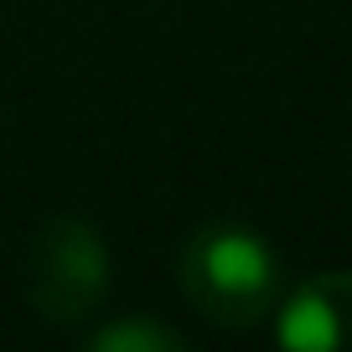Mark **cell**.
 <instances>
[{
  "label": "cell",
  "instance_id": "6da1fadb",
  "mask_svg": "<svg viewBox=\"0 0 352 352\" xmlns=\"http://www.w3.org/2000/svg\"><path fill=\"white\" fill-rule=\"evenodd\" d=\"M182 296L212 327H259L280 306V259L243 223H208L182 249Z\"/></svg>",
  "mask_w": 352,
  "mask_h": 352
},
{
  "label": "cell",
  "instance_id": "7a4b0ae2",
  "mask_svg": "<svg viewBox=\"0 0 352 352\" xmlns=\"http://www.w3.org/2000/svg\"><path fill=\"white\" fill-rule=\"evenodd\" d=\"M109 290V249L83 218H47L26 249V296L47 321L99 311Z\"/></svg>",
  "mask_w": 352,
  "mask_h": 352
},
{
  "label": "cell",
  "instance_id": "3957f363",
  "mask_svg": "<svg viewBox=\"0 0 352 352\" xmlns=\"http://www.w3.org/2000/svg\"><path fill=\"white\" fill-rule=\"evenodd\" d=\"M275 342L290 352H352V270L290 290L275 306Z\"/></svg>",
  "mask_w": 352,
  "mask_h": 352
},
{
  "label": "cell",
  "instance_id": "277c9868",
  "mask_svg": "<svg viewBox=\"0 0 352 352\" xmlns=\"http://www.w3.org/2000/svg\"><path fill=\"white\" fill-rule=\"evenodd\" d=\"M88 347L94 352H176L182 337L166 331V327H155V321H114V327L94 331Z\"/></svg>",
  "mask_w": 352,
  "mask_h": 352
}]
</instances>
